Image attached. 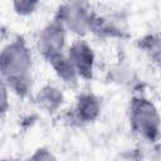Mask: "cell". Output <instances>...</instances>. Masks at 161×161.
Instances as JSON below:
<instances>
[{
	"instance_id": "obj_1",
	"label": "cell",
	"mask_w": 161,
	"mask_h": 161,
	"mask_svg": "<svg viewBox=\"0 0 161 161\" xmlns=\"http://www.w3.org/2000/svg\"><path fill=\"white\" fill-rule=\"evenodd\" d=\"M28 55L20 47H9V50L3 55V72L9 80H20L28 68Z\"/></svg>"
}]
</instances>
